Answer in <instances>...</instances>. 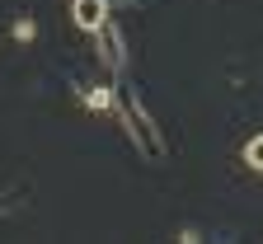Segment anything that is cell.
<instances>
[{"label":"cell","mask_w":263,"mask_h":244,"mask_svg":"<svg viewBox=\"0 0 263 244\" xmlns=\"http://www.w3.org/2000/svg\"><path fill=\"white\" fill-rule=\"evenodd\" d=\"M76 24L80 28H104V0H76Z\"/></svg>","instance_id":"1"},{"label":"cell","mask_w":263,"mask_h":244,"mask_svg":"<svg viewBox=\"0 0 263 244\" xmlns=\"http://www.w3.org/2000/svg\"><path fill=\"white\" fill-rule=\"evenodd\" d=\"M85 103H89V108H108V103H113V94H108L104 85H89V94H85Z\"/></svg>","instance_id":"2"},{"label":"cell","mask_w":263,"mask_h":244,"mask_svg":"<svg viewBox=\"0 0 263 244\" xmlns=\"http://www.w3.org/2000/svg\"><path fill=\"white\" fill-rule=\"evenodd\" d=\"M245 160H249L254 169H263V136H254V141L245 146Z\"/></svg>","instance_id":"3"}]
</instances>
